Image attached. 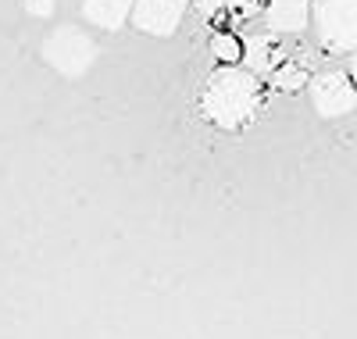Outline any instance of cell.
I'll return each mask as SVG.
<instances>
[{
	"mask_svg": "<svg viewBox=\"0 0 357 339\" xmlns=\"http://www.w3.org/2000/svg\"><path fill=\"white\" fill-rule=\"evenodd\" d=\"M261 107V79L243 68V65H225L218 68L200 89V111L211 126L236 133L243 129L247 121L257 118Z\"/></svg>",
	"mask_w": 357,
	"mask_h": 339,
	"instance_id": "1",
	"label": "cell"
},
{
	"mask_svg": "<svg viewBox=\"0 0 357 339\" xmlns=\"http://www.w3.org/2000/svg\"><path fill=\"white\" fill-rule=\"evenodd\" d=\"M43 61L65 79H79L93 68L97 61V43L89 40L75 25H57L43 40Z\"/></svg>",
	"mask_w": 357,
	"mask_h": 339,
	"instance_id": "2",
	"label": "cell"
},
{
	"mask_svg": "<svg viewBox=\"0 0 357 339\" xmlns=\"http://www.w3.org/2000/svg\"><path fill=\"white\" fill-rule=\"evenodd\" d=\"M314 33L318 43L333 54H350L357 43V0H314Z\"/></svg>",
	"mask_w": 357,
	"mask_h": 339,
	"instance_id": "3",
	"label": "cell"
},
{
	"mask_svg": "<svg viewBox=\"0 0 357 339\" xmlns=\"http://www.w3.org/2000/svg\"><path fill=\"white\" fill-rule=\"evenodd\" d=\"M304 89L311 93V107H314L321 118H343V114H350L354 104H357L354 82H350V75H343V72L311 75Z\"/></svg>",
	"mask_w": 357,
	"mask_h": 339,
	"instance_id": "4",
	"label": "cell"
},
{
	"mask_svg": "<svg viewBox=\"0 0 357 339\" xmlns=\"http://www.w3.org/2000/svg\"><path fill=\"white\" fill-rule=\"evenodd\" d=\"M186 15V0H132L129 18L146 36H172Z\"/></svg>",
	"mask_w": 357,
	"mask_h": 339,
	"instance_id": "5",
	"label": "cell"
},
{
	"mask_svg": "<svg viewBox=\"0 0 357 339\" xmlns=\"http://www.w3.org/2000/svg\"><path fill=\"white\" fill-rule=\"evenodd\" d=\"M311 22V0H268L264 4V25L275 36L304 33Z\"/></svg>",
	"mask_w": 357,
	"mask_h": 339,
	"instance_id": "6",
	"label": "cell"
},
{
	"mask_svg": "<svg viewBox=\"0 0 357 339\" xmlns=\"http://www.w3.org/2000/svg\"><path fill=\"white\" fill-rule=\"evenodd\" d=\"M282 57H286V50H282V36H275V33H254V36L247 40L240 61H247V68L261 79V75H272V72L279 68V61H282Z\"/></svg>",
	"mask_w": 357,
	"mask_h": 339,
	"instance_id": "7",
	"label": "cell"
},
{
	"mask_svg": "<svg viewBox=\"0 0 357 339\" xmlns=\"http://www.w3.org/2000/svg\"><path fill=\"white\" fill-rule=\"evenodd\" d=\"M129 8L132 0H82V18L104 33H118L129 22Z\"/></svg>",
	"mask_w": 357,
	"mask_h": 339,
	"instance_id": "8",
	"label": "cell"
},
{
	"mask_svg": "<svg viewBox=\"0 0 357 339\" xmlns=\"http://www.w3.org/2000/svg\"><path fill=\"white\" fill-rule=\"evenodd\" d=\"M307 79H311V68L304 65V61H296V57H282L279 68L272 72L275 89H286V93H293V89H304Z\"/></svg>",
	"mask_w": 357,
	"mask_h": 339,
	"instance_id": "9",
	"label": "cell"
},
{
	"mask_svg": "<svg viewBox=\"0 0 357 339\" xmlns=\"http://www.w3.org/2000/svg\"><path fill=\"white\" fill-rule=\"evenodd\" d=\"M211 54H215L218 61H225V65H236V61L243 57V47H240V40H236V36L218 33V36L211 40Z\"/></svg>",
	"mask_w": 357,
	"mask_h": 339,
	"instance_id": "10",
	"label": "cell"
},
{
	"mask_svg": "<svg viewBox=\"0 0 357 339\" xmlns=\"http://www.w3.org/2000/svg\"><path fill=\"white\" fill-rule=\"evenodd\" d=\"M193 4H197L204 15H218V11H240V15H250V11H254V0H193Z\"/></svg>",
	"mask_w": 357,
	"mask_h": 339,
	"instance_id": "11",
	"label": "cell"
},
{
	"mask_svg": "<svg viewBox=\"0 0 357 339\" xmlns=\"http://www.w3.org/2000/svg\"><path fill=\"white\" fill-rule=\"evenodd\" d=\"M25 4V11H29V18H50L54 15V0H22Z\"/></svg>",
	"mask_w": 357,
	"mask_h": 339,
	"instance_id": "12",
	"label": "cell"
}]
</instances>
